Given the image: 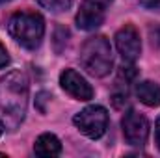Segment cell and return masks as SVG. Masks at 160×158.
<instances>
[{
	"label": "cell",
	"mask_w": 160,
	"mask_h": 158,
	"mask_svg": "<svg viewBox=\"0 0 160 158\" xmlns=\"http://www.w3.org/2000/svg\"><path fill=\"white\" fill-rule=\"evenodd\" d=\"M28 106V80L24 73L11 71L0 78V126L15 130Z\"/></svg>",
	"instance_id": "6da1fadb"
},
{
	"label": "cell",
	"mask_w": 160,
	"mask_h": 158,
	"mask_svg": "<svg viewBox=\"0 0 160 158\" xmlns=\"http://www.w3.org/2000/svg\"><path fill=\"white\" fill-rule=\"evenodd\" d=\"M8 30H9V36L21 47L34 50L41 45V39L45 36V21L38 13L21 11L11 15L8 22Z\"/></svg>",
	"instance_id": "7a4b0ae2"
},
{
	"label": "cell",
	"mask_w": 160,
	"mask_h": 158,
	"mask_svg": "<svg viewBox=\"0 0 160 158\" xmlns=\"http://www.w3.org/2000/svg\"><path fill=\"white\" fill-rule=\"evenodd\" d=\"M80 63L91 77H106L112 71V47L104 36H93L80 48Z\"/></svg>",
	"instance_id": "3957f363"
},
{
	"label": "cell",
	"mask_w": 160,
	"mask_h": 158,
	"mask_svg": "<svg viewBox=\"0 0 160 158\" xmlns=\"http://www.w3.org/2000/svg\"><path fill=\"white\" fill-rule=\"evenodd\" d=\"M73 123L84 136H88L91 140H99L104 136V132L108 128V112L104 106L93 104V106H88L82 112H78L73 117Z\"/></svg>",
	"instance_id": "277c9868"
},
{
	"label": "cell",
	"mask_w": 160,
	"mask_h": 158,
	"mask_svg": "<svg viewBox=\"0 0 160 158\" xmlns=\"http://www.w3.org/2000/svg\"><path fill=\"white\" fill-rule=\"evenodd\" d=\"M121 126H123V136L128 145H134V147L145 145V141L149 138V121L145 119L143 114H140L136 110H128L123 116Z\"/></svg>",
	"instance_id": "5b68a950"
},
{
	"label": "cell",
	"mask_w": 160,
	"mask_h": 158,
	"mask_svg": "<svg viewBox=\"0 0 160 158\" xmlns=\"http://www.w3.org/2000/svg\"><path fill=\"white\" fill-rule=\"evenodd\" d=\"M116 47H118L121 58L125 62L138 60L140 52H142V41H140L138 30L134 26H130V24H125L116 34Z\"/></svg>",
	"instance_id": "8992f818"
},
{
	"label": "cell",
	"mask_w": 160,
	"mask_h": 158,
	"mask_svg": "<svg viewBox=\"0 0 160 158\" xmlns=\"http://www.w3.org/2000/svg\"><path fill=\"white\" fill-rule=\"evenodd\" d=\"M60 86L63 87L65 93H69L77 101H89V99H93V87L75 69H65L60 75Z\"/></svg>",
	"instance_id": "52a82bcc"
},
{
	"label": "cell",
	"mask_w": 160,
	"mask_h": 158,
	"mask_svg": "<svg viewBox=\"0 0 160 158\" xmlns=\"http://www.w3.org/2000/svg\"><path fill=\"white\" fill-rule=\"evenodd\" d=\"M104 22V9L91 4V2H84L80 6L78 13H77V26L80 30H95Z\"/></svg>",
	"instance_id": "ba28073f"
},
{
	"label": "cell",
	"mask_w": 160,
	"mask_h": 158,
	"mask_svg": "<svg viewBox=\"0 0 160 158\" xmlns=\"http://www.w3.org/2000/svg\"><path fill=\"white\" fill-rule=\"evenodd\" d=\"M34 153L38 156H43V158H52V156H58L62 153V141L50 134V132H45L41 134L39 138L36 140L34 143Z\"/></svg>",
	"instance_id": "9c48e42d"
},
{
	"label": "cell",
	"mask_w": 160,
	"mask_h": 158,
	"mask_svg": "<svg viewBox=\"0 0 160 158\" xmlns=\"http://www.w3.org/2000/svg\"><path fill=\"white\" fill-rule=\"evenodd\" d=\"M134 93H136V97L140 99V102H143L145 106H151V108L160 106V86L158 84L149 82V80L140 82V84L136 86Z\"/></svg>",
	"instance_id": "30bf717a"
},
{
	"label": "cell",
	"mask_w": 160,
	"mask_h": 158,
	"mask_svg": "<svg viewBox=\"0 0 160 158\" xmlns=\"http://www.w3.org/2000/svg\"><path fill=\"white\" fill-rule=\"evenodd\" d=\"M67 39H69V32H67V28L58 26L56 32H54V47H56V52H62V50L65 48Z\"/></svg>",
	"instance_id": "8fae6325"
},
{
	"label": "cell",
	"mask_w": 160,
	"mask_h": 158,
	"mask_svg": "<svg viewBox=\"0 0 160 158\" xmlns=\"http://www.w3.org/2000/svg\"><path fill=\"white\" fill-rule=\"evenodd\" d=\"M43 7L50 9V11H63L71 6L73 0H38Z\"/></svg>",
	"instance_id": "7c38bea8"
},
{
	"label": "cell",
	"mask_w": 160,
	"mask_h": 158,
	"mask_svg": "<svg viewBox=\"0 0 160 158\" xmlns=\"http://www.w3.org/2000/svg\"><path fill=\"white\" fill-rule=\"evenodd\" d=\"M119 78H125V84L127 82H130V80H134L136 78V69L132 67V65H123L121 67V71H119Z\"/></svg>",
	"instance_id": "4fadbf2b"
},
{
	"label": "cell",
	"mask_w": 160,
	"mask_h": 158,
	"mask_svg": "<svg viewBox=\"0 0 160 158\" xmlns=\"http://www.w3.org/2000/svg\"><path fill=\"white\" fill-rule=\"evenodd\" d=\"M9 63V54H8V50H6V47L0 43V69H4L6 65Z\"/></svg>",
	"instance_id": "5bb4252c"
},
{
	"label": "cell",
	"mask_w": 160,
	"mask_h": 158,
	"mask_svg": "<svg viewBox=\"0 0 160 158\" xmlns=\"http://www.w3.org/2000/svg\"><path fill=\"white\" fill-rule=\"evenodd\" d=\"M142 6H145L149 9H157V7H160V0H142Z\"/></svg>",
	"instance_id": "9a60e30c"
},
{
	"label": "cell",
	"mask_w": 160,
	"mask_h": 158,
	"mask_svg": "<svg viewBox=\"0 0 160 158\" xmlns=\"http://www.w3.org/2000/svg\"><path fill=\"white\" fill-rule=\"evenodd\" d=\"M86 2H91V4H95V6H99V7H102V9H106L114 0H86Z\"/></svg>",
	"instance_id": "2e32d148"
},
{
	"label": "cell",
	"mask_w": 160,
	"mask_h": 158,
	"mask_svg": "<svg viewBox=\"0 0 160 158\" xmlns=\"http://www.w3.org/2000/svg\"><path fill=\"white\" fill-rule=\"evenodd\" d=\"M155 138H157V147L160 149V117L157 119V125H155Z\"/></svg>",
	"instance_id": "e0dca14e"
},
{
	"label": "cell",
	"mask_w": 160,
	"mask_h": 158,
	"mask_svg": "<svg viewBox=\"0 0 160 158\" xmlns=\"http://www.w3.org/2000/svg\"><path fill=\"white\" fill-rule=\"evenodd\" d=\"M6 2H9V0H0V4H6Z\"/></svg>",
	"instance_id": "ac0fdd59"
}]
</instances>
